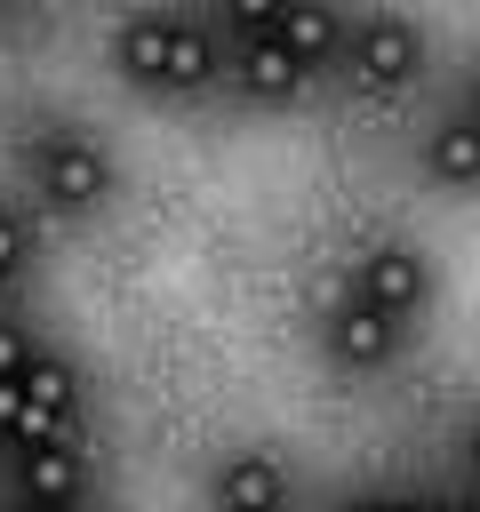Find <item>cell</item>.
<instances>
[{
    "mask_svg": "<svg viewBox=\"0 0 480 512\" xmlns=\"http://www.w3.org/2000/svg\"><path fill=\"white\" fill-rule=\"evenodd\" d=\"M224 80V48L208 40V24L176 16V40H168V88H208Z\"/></svg>",
    "mask_w": 480,
    "mask_h": 512,
    "instance_id": "11",
    "label": "cell"
},
{
    "mask_svg": "<svg viewBox=\"0 0 480 512\" xmlns=\"http://www.w3.org/2000/svg\"><path fill=\"white\" fill-rule=\"evenodd\" d=\"M336 512H392V496H344Z\"/></svg>",
    "mask_w": 480,
    "mask_h": 512,
    "instance_id": "17",
    "label": "cell"
},
{
    "mask_svg": "<svg viewBox=\"0 0 480 512\" xmlns=\"http://www.w3.org/2000/svg\"><path fill=\"white\" fill-rule=\"evenodd\" d=\"M24 400H32V408H56V416H80V376H72V360L40 352V360L24 368Z\"/></svg>",
    "mask_w": 480,
    "mask_h": 512,
    "instance_id": "12",
    "label": "cell"
},
{
    "mask_svg": "<svg viewBox=\"0 0 480 512\" xmlns=\"http://www.w3.org/2000/svg\"><path fill=\"white\" fill-rule=\"evenodd\" d=\"M8 512H80V504H32V496H16Z\"/></svg>",
    "mask_w": 480,
    "mask_h": 512,
    "instance_id": "19",
    "label": "cell"
},
{
    "mask_svg": "<svg viewBox=\"0 0 480 512\" xmlns=\"http://www.w3.org/2000/svg\"><path fill=\"white\" fill-rule=\"evenodd\" d=\"M224 72L240 80V96H256V104H288L312 72L280 48V40H232V56H224Z\"/></svg>",
    "mask_w": 480,
    "mask_h": 512,
    "instance_id": "6",
    "label": "cell"
},
{
    "mask_svg": "<svg viewBox=\"0 0 480 512\" xmlns=\"http://www.w3.org/2000/svg\"><path fill=\"white\" fill-rule=\"evenodd\" d=\"M464 472H472V480H480V424H472V432H464Z\"/></svg>",
    "mask_w": 480,
    "mask_h": 512,
    "instance_id": "18",
    "label": "cell"
},
{
    "mask_svg": "<svg viewBox=\"0 0 480 512\" xmlns=\"http://www.w3.org/2000/svg\"><path fill=\"white\" fill-rule=\"evenodd\" d=\"M112 184H120V168H112V152H104L88 128H48V136L32 144V192H40L56 216H96V208L112 200Z\"/></svg>",
    "mask_w": 480,
    "mask_h": 512,
    "instance_id": "1",
    "label": "cell"
},
{
    "mask_svg": "<svg viewBox=\"0 0 480 512\" xmlns=\"http://www.w3.org/2000/svg\"><path fill=\"white\" fill-rule=\"evenodd\" d=\"M208 504L216 512H288V464L272 448H232L208 480Z\"/></svg>",
    "mask_w": 480,
    "mask_h": 512,
    "instance_id": "5",
    "label": "cell"
},
{
    "mask_svg": "<svg viewBox=\"0 0 480 512\" xmlns=\"http://www.w3.org/2000/svg\"><path fill=\"white\" fill-rule=\"evenodd\" d=\"M304 72H320L328 56H344V32H336V16L328 8H280V32H272Z\"/></svg>",
    "mask_w": 480,
    "mask_h": 512,
    "instance_id": "10",
    "label": "cell"
},
{
    "mask_svg": "<svg viewBox=\"0 0 480 512\" xmlns=\"http://www.w3.org/2000/svg\"><path fill=\"white\" fill-rule=\"evenodd\" d=\"M16 416H24V384H16V376H0V440L16 432Z\"/></svg>",
    "mask_w": 480,
    "mask_h": 512,
    "instance_id": "15",
    "label": "cell"
},
{
    "mask_svg": "<svg viewBox=\"0 0 480 512\" xmlns=\"http://www.w3.org/2000/svg\"><path fill=\"white\" fill-rule=\"evenodd\" d=\"M424 176L432 184H480V120L472 112H448V120H432L424 128Z\"/></svg>",
    "mask_w": 480,
    "mask_h": 512,
    "instance_id": "9",
    "label": "cell"
},
{
    "mask_svg": "<svg viewBox=\"0 0 480 512\" xmlns=\"http://www.w3.org/2000/svg\"><path fill=\"white\" fill-rule=\"evenodd\" d=\"M168 40H176V16H120V32H112V64H120V80H136V88H168Z\"/></svg>",
    "mask_w": 480,
    "mask_h": 512,
    "instance_id": "8",
    "label": "cell"
},
{
    "mask_svg": "<svg viewBox=\"0 0 480 512\" xmlns=\"http://www.w3.org/2000/svg\"><path fill=\"white\" fill-rule=\"evenodd\" d=\"M392 512H424V496H392Z\"/></svg>",
    "mask_w": 480,
    "mask_h": 512,
    "instance_id": "20",
    "label": "cell"
},
{
    "mask_svg": "<svg viewBox=\"0 0 480 512\" xmlns=\"http://www.w3.org/2000/svg\"><path fill=\"white\" fill-rule=\"evenodd\" d=\"M400 336H408V320H392V312H376V304H360V296H336L328 320H320L328 360H336V368H360V376L392 368V360H400Z\"/></svg>",
    "mask_w": 480,
    "mask_h": 512,
    "instance_id": "4",
    "label": "cell"
},
{
    "mask_svg": "<svg viewBox=\"0 0 480 512\" xmlns=\"http://www.w3.org/2000/svg\"><path fill=\"white\" fill-rule=\"evenodd\" d=\"M32 360H40V344H32L16 320H0V376H16V384H24V368H32Z\"/></svg>",
    "mask_w": 480,
    "mask_h": 512,
    "instance_id": "14",
    "label": "cell"
},
{
    "mask_svg": "<svg viewBox=\"0 0 480 512\" xmlns=\"http://www.w3.org/2000/svg\"><path fill=\"white\" fill-rule=\"evenodd\" d=\"M80 488H88V448L80 440L16 456V496H32V504H80Z\"/></svg>",
    "mask_w": 480,
    "mask_h": 512,
    "instance_id": "7",
    "label": "cell"
},
{
    "mask_svg": "<svg viewBox=\"0 0 480 512\" xmlns=\"http://www.w3.org/2000/svg\"><path fill=\"white\" fill-rule=\"evenodd\" d=\"M472 120H480V80H472Z\"/></svg>",
    "mask_w": 480,
    "mask_h": 512,
    "instance_id": "22",
    "label": "cell"
},
{
    "mask_svg": "<svg viewBox=\"0 0 480 512\" xmlns=\"http://www.w3.org/2000/svg\"><path fill=\"white\" fill-rule=\"evenodd\" d=\"M8 296H16V272H0V312H8Z\"/></svg>",
    "mask_w": 480,
    "mask_h": 512,
    "instance_id": "21",
    "label": "cell"
},
{
    "mask_svg": "<svg viewBox=\"0 0 480 512\" xmlns=\"http://www.w3.org/2000/svg\"><path fill=\"white\" fill-rule=\"evenodd\" d=\"M424 512H480V496H464V488H440V496H424Z\"/></svg>",
    "mask_w": 480,
    "mask_h": 512,
    "instance_id": "16",
    "label": "cell"
},
{
    "mask_svg": "<svg viewBox=\"0 0 480 512\" xmlns=\"http://www.w3.org/2000/svg\"><path fill=\"white\" fill-rule=\"evenodd\" d=\"M352 296L376 304V312H392V320H416L432 304V256L416 240H376L360 256V272H352Z\"/></svg>",
    "mask_w": 480,
    "mask_h": 512,
    "instance_id": "3",
    "label": "cell"
},
{
    "mask_svg": "<svg viewBox=\"0 0 480 512\" xmlns=\"http://www.w3.org/2000/svg\"><path fill=\"white\" fill-rule=\"evenodd\" d=\"M32 264V224L16 208H0V272H24Z\"/></svg>",
    "mask_w": 480,
    "mask_h": 512,
    "instance_id": "13",
    "label": "cell"
},
{
    "mask_svg": "<svg viewBox=\"0 0 480 512\" xmlns=\"http://www.w3.org/2000/svg\"><path fill=\"white\" fill-rule=\"evenodd\" d=\"M344 80L360 96H400L424 80V32L408 16H368L344 32Z\"/></svg>",
    "mask_w": 480,
    "mask_h": 512,
    "instance_id": "2",
    "label": "cell"
}]
</instances>
